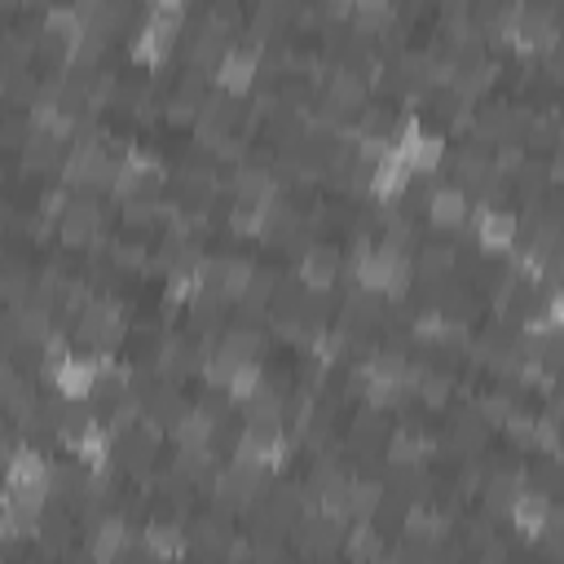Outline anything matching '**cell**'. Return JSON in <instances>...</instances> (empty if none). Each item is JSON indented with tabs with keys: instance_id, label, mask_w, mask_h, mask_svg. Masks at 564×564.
I'll return each mask as SVG.
<instances>
[{
	"instance_id": "obj_1",
	"label": "cell",
	"mask_w": 564,
	"mask_h": 564,
	"mask_svg": "<svg viewBox=\"0 0 564 564\" xmlns=\"http://www.w3.org/2000/svg\"><path fill=\"white\" fill-rule=\"evenodd\" d=\"M264 494H269V471L256 463L234 458V463L216 467V476H212V502L220 511H251Z\"/></svg>"
},
{
	"instance_id": "obj_2",
	"label": "cell",
	"mask_w": 564,
	"mask_h": 564,
	"mask_svg": "<svg viewBox=\"0 0 564 564\" xmlns=\"http://www.w3.org/2000/svg\"><path fill=\"white\" fill-rule=\"evenodd\" d=\"M128 335V317L115 300H88V308L75 317V339L88 344L97 357H110Z\"/></svg>"
},
{
	"instance_id": "obj_3",
	"label": "cell",
	"mask_w": 564,
	"mask_h": 564,
	"mask_svg": "<svg viewBox=\"0 0 564 564\" xmlns=\"http://www.w3.org/2000/svg\"><path fill=\"white\" fill-rule=\"evenodd\" d=\"M256 75H260V48L251 44H229L225 48V57L216 62V70H212V84H216V93H225V97H247L251 93V84H256Z\"/></svg>"
},
{
	"instance_id": "obj_4",
	"label": "cell",
	"mask_w": 564,
	"mask_h": 564,
	"mask_svg": "<svg viewBox=\"0 0 564 564\" xmlns=\"http://www.w3.org/2000/svg\"><path fill=\"white\" fill-rule=\"evenodd\" d=\"M44 375H48V383L57 388L62 401H88L93 388H97V379H101V357H75V352H66V357L53 361Z\"/></svg>"
},
{
	"instance_id": "obj_5",
	"label": "cell",
	"mask_w": 564,
	"mask_h": 564,
	"mask_svg": "<svg viewBox=\"0 0 564 564\" xmlns=\"http://www.w3.org/2000/svg\"><path fill=\"white\" fill-rule=\"evenodd\" d=\"M48 458H44V449H31V445H22L18 454H9L4 458V467H0V489H13V494H48Z\"/></svg>"
},
{
	"instance_id": "obj_6",
	"label": "cell",
	"mask_w": 564,
	"mask_h": 564,
	"mask_svg": "<svg viewBox=\"0 0 564 564\" xmlns=\"http://www.w3.org/2000/svg\"><path fill=\"white\" fill-rule=\"evenodd\" d=\"M471 229H476V247L489 256H511V247L520 242V220L502 207H476Z\"/></svg>"
},
{
	"instance_id": "obj_7",
	"label": "cell",
	"mask_w": 564,
	"mask_h": 564,
	"mask_svg": "<svg viewBox=\"0 0 564 564\" xmlns=\"http://www.w3.org/2000/svg\"><path fill=\"white\" fill-rule=\"evenodd\" d=\"M101 225H106L101 203H97L93 194H70L66 216L57 220V234H62L66 247H84V242H93V238L101 234Z\"/></svg>"
},
{
	"instance_id": "obj_8",
	"label": "cell",
	"mask_w": 564,
	"mask_h": 564,
	"mask_svg": "<svg viewBox=\"0 0 564 564\" xmlns=\"http://www.w3.org/2000/svg\"><path fill=\"white\" fill-rule=\"evenodd\" d=\"M555 511H560V507H555V498H551V494H542V489L524 485V489L511 498V507H507V520H511V529H516L520 538H538Z\"/></svg>"
},
{
	"instance_id": "obj_9",
	"label": "cell",
	"mask_w": 564,
	"mask_h": 564,
	"mask_svg": "<svg viewBox=\"0 0 564 564\" xmlns=\"http://www.w3.org/2000/svg\"><path fill=\"white\" fill-rule=\"evenodd\" d=\"M339 269H344V260H339V251H335V247L308 242V247L300 251V278H295V282H300L308 295H326V291L335 286Z\"/></svg>"
},
{
	"instance_id": "obj_10",
	"label": "cell",
	"mask_w": 564,
	"mask_h": 564,
	"mask_svg": "<svg viewBox=\"0 0 564 564\" xmlns=\"http://www.w3.org/2000/svg\"><path fill=\"white\" fill-rule=\"evenodd\" d=\"M423 216H427L432 229L454 234V229L467 225V216H471V198H467L463 189H454V185H432V189H427V203H423Z\"/></svg>"
},
{
	"instance_id": "obj_11",
	"label": "cell",
	"mask_w": 564,
	"mask_h": 564,
	"mask_svg": "<svg viewBox=\"0 0 564 564\" xmlns=\"http://www.w3.org/2000/svg\"><path fill=\"white\" fill-rule=\"evenodd\" d=\"M132 542V529H128V516H101L93 529H88V542H84V555L93 564H115L123 555V546Z\"/></svg>"
},
{
	"instance_id": "obj_12",
	"label": "cell",
	"mask_w": 564,
	"mask_h": 564,
	"mask_svg": "<svg viewBox=\"0 0 564 564\" xmlns=\"http://www.w3.org/2000/svg\"><path fill=\"white\" fill-rule=\"evenodd\" d=\"M189 546V529L181 520H150L145 533H141V551L154 560V564H172L181 560Z\"/></svg>"
},
{
	"instance_id": "obj_13",
	"label": "cell",
	"mask_w": 564,
	"mask_h": 564,
	"mask_svg": "<svg viewBox=\"0 0 564 564\" xmlns=\"http://www.w3.org/2000/svg\"><path fill=\"white\" fill-rule=\"evenodd\" d=\"M234 198L247 203V207H264L278 198V176L269 167H256V163H242L234 172Z\"/></svg>"
},
{
	"instance_id": "obj_14",
	"label": "cell",
	"mask_w": 564,
	"mask_h": 564,
	"mask_svg": "<svg viewBox=\"0 0 564 564\" xmlns=\"http://www.w3.org/2000/svg\"><path fill=\"white\" fill-rule=\"evenodd\" d=\"M339 551H344L352 564H379V555H383L388 546H383V533L375 529V520H361V524H348V529H344Z\"/></svg>"
},
{
	"instance_id": "obj_15",
	"label": "cell",
	"mask_w": 564,
	"mask_h": 564,
	"mask_svg": "<svg viewBox=\"0 0 564 564\" xmlns=\"http://www.w3.org/2000/svg\"><path fill=\"white\" fill-rule=\"evenodd\" d=\"M348 22H352V35H361V40L388 35V31H392V22H397V4H383V0H361V4H352Z\"/></svg>"
},
{
	"instance_id": "obj_16",
	"label": "cell",
	"mask_w": 564,
	"mask_h": 564,
	"mask_svg": "<svg viewBox=\"0 0 564 564\" xmlns=\"http://www.w3.org/2000/svg\"><path fill=\"white\" fill-rule=\"evenodd\" d=\"M62 159H66V145L62 141H53L48 132H26V141H22V167L26 172H53V167H62Z\"/></svg>"
},
{
	"instance_id": "obj_17",
	"label": "cell",
	"mask_w": 564,
	"mask_h": 564,
	"mask_svg": "<svg viewBox=\"0 0 564 564\" xmlns=\"http://www.w3.org/2000/svg\"><path fill=\"white\" fill-rule=\"evenodd\" d=\"M242 423H286V401L273 383H260L247 401H242Z\"/></svg>"
},
{
	"instance_id": "obj_18",
	"label": "cell",
	"mask_w": 564,
	"mask_h": 564,
	"mask_svg": "<svg viewBox=\"0 0 564 564\" xmlns=\"http://www.w3.org/2000/svg\"><path fill=\"white\" fill-rule=\"evenodd\" d=\"M489 432H494V427H485V423H480V414H476V410H467V414H458V419H454V427H449V445H454L463 458H476V454L485 449Z\"/></svg>"
},
{
	"instance_id": "obj_19",
	"label": "cell",
	"mask_w": 564,
	"mask_h": 564,
	"mask_svg": "<svg viewBox=\"0 0 564 564\" xmlns=\"http://www.w3.org/2000/svg\"><path fill=\"white\" fill-rule=\"evenodd\" d=\"M172 53H176V40H167V35H159V31H150V26H137V31H132V62H141V66H163Z\"/></svg>"
},
{
	"instance_id": "obj_20",
	"label": "cell",
	"mask_w": 564,
	"mask_h": 564,
	"mask_svg": "<svg viewBox=\"0 0 564 564\" xmlns=\"http://www.w3.org/2000/svg\"><path fill=\"white\" fill-rule=\"evenodd\" d=\"M229 229H234L238 238H260V234H264V216H260V207L234 203V212H229Z\"/></svg>"
},
{
	"instance_id": "obj_21",
	"label": "cell",
	"mask_w": 564,
	"mask_h": 564,
	"mask_svg": "<svg viewBox=\"0 0 564 564\" xmlns=\"http://www.w3.org/2000/svg\"><path fill=\"white\" fill-rule=\"evenodd\" d=\"M66 203H70V189H66V185H48V189L40 194V220H44V225H57V220L66 216Z\"/></svg>"
},
{
	"instance_id": "obj_22",
	"label": "cell",
	"mask_w": 564,
	"mask_h": 564,
	"mask_svg": "<svg viewBox=\"0 0 564 564\" xmlns=\"http://www.w3.org/2000/svg\"><path fill=\"white\" fill-rule=\"evenodd\" d=\"M22 388H26V375L13 366V357H0V410H4Z\"/></svg>"
},
{
	"instance_id": "obj_23",
	"label": "cell",
	"mask_w": 564,
	"mask_h": 564,
	"mask_svg": "<svg viewBox=\"0 0 564 564\" xmlns=\"http://www.w3.org/2000/svg\"><path fill=\"white\" fill-rule=\"evenodd\" d=\"M533 419H538V414H511V419L502 423V432L511 436V445L529 449V441H533Z\"/></svg>"
}]
</instances>
